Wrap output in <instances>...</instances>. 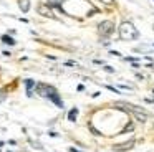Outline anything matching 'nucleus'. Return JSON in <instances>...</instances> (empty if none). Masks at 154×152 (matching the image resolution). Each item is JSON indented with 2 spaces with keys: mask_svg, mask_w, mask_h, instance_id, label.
I'll return each instance as SVG.
<instances>
[{
  "mask_svg": "<svg viewBox=\"0 0 154 152\" xmlns=\"http://www.w3.org/2000/svg\"><path fill=\"white\" fill-rule=\"evenodd\" d=\"M37 93L42 96V98H47V99H50L51 102H55L58 108H63V101H61L60 94H58V91L53 88V86H50V84H38L37 86Z\"/></svg>",
  "mask_w": 154,
  "mask_h": 152,
  "instance_id": "obj_1",
  "label": "nucleus"
},
{
  "mask_svg": "<svg viewBox=\"0 0 154 152\" xmlns=\"http://www.w3.org/2000/svg\"><path fill=\"white\" fill-rule=\"evenodd\" d=\"M119 36L123 40H134V38L139 36V33H137L136 26L131 22H123L119 25Z\"/></svg>",
  "mask_w": 154,
  "mask_h": 152,
  "instance_id": "obj_2",
  "label": "nucleus"
},
{
  "mask_svg": "<svg viewBox=\"0 0 154 152\" xmlns=\"http://www.w3.org/2000/svg\"><path fill=\"white\" fill-rule=\"evenodd\" d=\"M114 106H116V108H119V109H124V111H128V109H129L131 112H134V116H136L137 121L146 122L147 116H146V112H144V109L137 108V106H134V104H129V102H116Z\"/></svg>",
  "mask_w": 154,
  "mask_h": 152,
  "instance_id": "obj_3",
  "label": "nucleus"
},
{
  "mask_svg": "<svg viewBox=\"0 0 154 152\" xmlns=\"http://www.w3.org/2000/svg\"><path fill=\"white\" fill-rule=\"evenodd\" d=\"M98 30H100L101 35H111V32L114 30V23L111 22V20H104V22H101L100 25H98Z\"/></svg>",
  "mask_w": 154,
  "mask_h": 152,
  "instance_id": "obj_4",
  "label": "nucleus"
},
{
  "mask_svg": "<svg viewBox=\"0 0 154 152\" xmlns=\"http://www.w3.org/2000/svg\"><path fill=\"white\" fill-rule=\"evenodd\" d=\"M133 145H134V141L131 139L129 142H123V144L114 145V150H118V152H124V150H129V149H133Z\"/></svg>",
  "mask_w": 154,
  "mask_h": 152,
  "instance_id": "obj_5",
  "label": "nucleus"
},
{
  "mask_svg": "<svg viewBox=\"0 0 154 152\" xmlns=\"http://www.w3.org/2000/svg\"><path fill=\"white\" fill-rule=\"evenodd\" d=\"M25 88H27V94H28V98L32 96V91H33V88H35V81L32 78H28V79H25Z\"/></svg>",
  "mask_w": 154,
  "mask_h": 152,
  "instance_id": "obj_6",
  "label": "nucleus"
},
{
  "mask_svg": "<svg viewBox=\"0 0 154 152\" xmlns=\"http://www.w3.org/2000/svg\"><path fill=\"white\" fill-rule=\"evenodd\" d=\"M38 12H40L42 15H45V17H50V18H53V13L50 12L48 5H40V7H38Z\"/></svg>",
  "mask_w": 154,
  "mask_h": 152,
  "instance_id": "obj_7",
  "label": "nucleus"
},
{
  "mask_svg": "<svg viewBox=\"0 0 154 152\" xmlns=\"http://www.w3.org/2000/svg\"><path fill=\"white\" fill-rule=\"evenodd\" d=\"M18 5H20V10L23 13H27L30 10V0H18Z\"/></svg>",
  "mask_w": 154,
  "mask_h": 152,
  "instance_id": "obj_8",
  "label": "nucleus"
},
{
  "mask_svg": "<svg viewBox=\"0 0 154 152\" xmlns=\"http://www.w3.org/2000/svg\"><path fill=\"white\" fill-rule=\"evenodd\" d=\"M76 117H78V109L73 108L70 112H68V121H70V122H75V121H76Z\"/></svg>",
  "mask_w": 154,
  "mask_h": 152,
  "instance_id": "obj_9",
  "label": "nucleus"
},
{
  "mask_svg": "<svg viewBox=\"0 0 154 152\" xmlns=\"http://www.w3.org/2000/svg\"><path fill=\"white\" fill-rule=\"evenodd\" d=\"M0 40H2L4 43H7V45H15V40L12 38L10 35H2V36H0Z\"/></svg>",
  "mask_w": 154,
  "mask_h": 152,
  "instance_id": "obj_10",
  "label": "nucleus"
},
{
  "mask_svg": "<svg viewBox=\"0 0 154 152\" xmlns=\"http://www.w3.org/2000/svg\"><path fill=\"white\" fill-rule=\"evenodd\" d=\"M104 71H108V73H114V69L111 68V66H104Z\"/></svg>",
  "mask_w": 154,
  "mask_h": 152,
  "instance_id": "obj_11",
  "label": "nucleus"
},
{
  "mask_svg": "<svg viewBox=\"0 0 154 152\" xmlns=\"http://www.w3.org/2000/svg\"><path fill=\"white\" fill-rule=\"evenodd\" d=\"M101 2H104L106 5H111V3H114V0H101Z\"/></svg>",
  "mask_w": 154,
  "mask_h": 152,
  "instance_id": "obj_12",
  "label": "nucleus"
},
{
  "mask_svg": "<svg viewBox=\"0 0 154 152\" xmlns=\"http://www.w3.org/2000/svg\"><path fill=\"white\" fill-rule=\"evenodd\" d=\"M70 150H71V152H81V150H78V149H75V147H71Z\"/></svg>",
  "mask_w": 154,
  "mask_h": 152,
  "instance_id": "obj_13",
  "label": "nucleus"
}]
</instances>
